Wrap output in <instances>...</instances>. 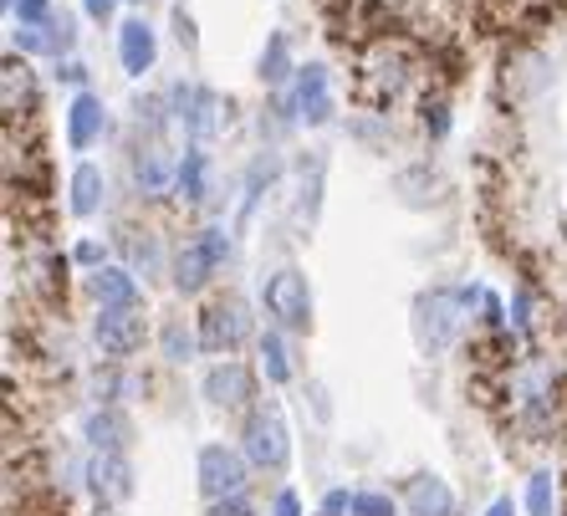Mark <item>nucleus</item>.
I'll use <instances>...</instances> for the list:
<instances>
[{"label": "nucleus", "mask_w": 567, "mask_h": 516, "mask_svg": "<svg viewBox=\"0 0 567 516\" xmlns=\"http://www.w3.org/2000/svg\"><path fill=\"white\" fill-rule=\"evenodd\" d=\"M199 246H205V251H210V261H215V266H225V261H230V236H225L220 226L199 230Z\"/></svg>", "instance_id": "obj_27"}, {"label": "nucleus", "mask_w": 567, "mask_h": 516, "mask_svg": "<svg viewBox=\"0 0 567 516\" xmlns=\"http://www.w3.org/2000/svg\"><path fill=\"white\" fill-rule=\"evenodd\" d=\"M240 451H246V461H251L256 471H271V476H281L291 465V430H287L277 404H256V410L246 414Z\"/></svg>", "instance_id": "obj_2"}, {"label": "nucleus", "mask_w": 567, "mask_h": 516, "mask_svg": "<svg viewBox=\"0 0 567 516\" xmlns=\"http://www.w3.org/2000/svg\"><path fill=\"white\" fill-rule=\"evenodd\" d=\"M205 516H256V506H251V496H230V502H215Z\"/></svg>", "instance_id": "obj_28"}, {"label": "nucleus", "mask_w": 567, "mask_h": 516, "mask_svg": "<svg viewBox=\"0 0 567 516\" xmlns=\"http://www.w3.org/2000/svg\"><path fill=\"white\" fill-rule=\"evenodd\" d=\"M271 516H302V502H297V491L281 486L277 496H271Z\"/></svg>", "instance_id": "obj_29"}, {"label": "nucleus", "mask_w": 567, "mask_h": 516, "mask_svg": "<svg viewBox=\"0 0 567 516\" xmlns=\"http://www.w3.org/2000/svg\"><path fill=\"white\" fill-rule=\"evenodd\" d=\"M256 353H261L266 384H291V379H297V363H291V348L281 332H266L261 343H256Z\"/></svg>", "instance_id": "obj_19"}, {"label": "nucleus", "mask_w": 567, "mask_h": 516, "mask_svg": "<svg viewBox=\"0 0 567 516\" xmlns=\"http://www.w3.org/2000/svg\"><path fill=\"white\" fill-rule=\"evenodd\" d=\"M93 394H97V404L118 410V399L144 394V379H133V373H118V369H97V373H93Z\"/></svg>", "instance_id": "obj_21"}, {"label": "nucleus", "mask_w": 567, "mask_h": 516, "mask_svg": "<svg viewBox=\"0 0 567 516\" xmlns=\"http://www.w3.org/2000/svg\"><path fill=\"white\" fill-rule=\"evenodd\" d=\"M205 174H210V159H205L199 148H189L185 164H179V189H185L189 205H195V199H205Z\"/></svg>", "instance_id": "obj_25"}, {"label": "nucleus", "mask_w": 567, "mask_h": 516, "mask_svg": "<svg viewBox=\"0 0 567 516\" xmlns=\"http://www.w3.org/2000/svg\"><path fill=\"white\" fill-rule=\"evenodd\" d=\"M107 195V179L97 164H78L72 169V215H97Z\"/></svg>", "instance_id": "obj_17"}, {"label": "nucleus", "mask_w": 567, "mask_h": 516, "mask_svg": "<svg viewBox=\"0 0 567 516\" xmlns=\"http://www.w3.org/2000/svg\"><path fill=\"white\" fill-rule=\"evenodd\" d=\"M205 399H210L215 410H225V414H236V410H246L256 399V373L240 363V358H220L210 373H205Z\"/></svg>", "instance_id": "obj_6"}, {"label": "nucleus", "mask_w": 567, "mask_h": 516, "mask_svg": "<svg viewBox=\"0 0 567 516\" xmlns=\"http://www.w3.org/2000/svg\"><path fill=\"white\" fill-rule=\"evenodd\" d=\"M93 338L107 358H133L144 348V318H138V307H103L93 322Z\"/></svg>", "instance_id": "obj_8"}, {"label": "nucleus", "mask_w": 567, "mask_h": 516, "mask_svg": "<svg viewBox=\"0 0 567 516\" xmlns=\"http://www.w3.org/2000/svg\"><path fill=\"white\" fill-rule=\"evenodd\" d=\"M113 6H118V0H87V16H93V21H107Z\"/></svg>", "instance_id": "obj_32"}, {"label": "nucleus", "mask_w": 567, "mask_h": 516, "mask_svg": "<svg viewBox=\"0 0 567 516\" xmlns=\"http://www.w3.org/2000/svg\"><path fill=\"white\" fill-rule=\"evenodd\" d=\"M169 107H174V118L185 123L195 138H210L215 128H220V97L210 93V87H199V82H174L169 87Z\"/></svg>", "instance_id": "obj_7"}, {"label": "nucleus", "mask_w": 567, "mask_h": 516, "mask_svg": "<svg viewBox=\"0 0 567 516\" xmlns=\"http://www.w3.org/2000/svg\"><path fill=\"white\" fill-rule=\"evenodd\" d=\"M486 516H516L512 496H502V502H491V506H486Z\"/></svg>", "instance_id": "obj_34"}, {"label": "nucleus", "mask_w": 567, "mask_h": 516, "mask_svg": "<svg viewBox=\"0 0 567 516\" xmlns=\"http://www.w3.org/2000/svg\"><path fill=\"white\" fill-rule=\"evenodd\" d=\"M471 302H486V291H475V287H435V291H424L420 302H414V338H420L424 353H445V348L461 343Z\"/></svg>", "instance_id": "obj_1"}, {"label": "nucleus", "mask_w": 567, "mask_h": 516, "mask_svg": "<svg viewBox=\"0 0 567 516\" xmlns=\"http://www.w3.org/2000/svg\"><path fill=\"white\" fill-rule=\"evenodd\" d=\"M291 72H297V66H291L287 37H281V31H271V37H266V52H261V82H266V87H281Z\"/></svg>", "instance_id": "obj_22"}, {"label": "nucleus", "mask_w": 567, "mask_h": 516, "mask_svg": "<svg viewBox=\"0 0 567 516\" xmlns=\"http://www.w3.org/2000/svg\"><path fill=\"white\" fill-rule=\"evenodd\" d=\"M527 516H557V476L553 471H537L527 481Z\"/></svg>", "instance_id": "obj_24"}, {"label": "nucleus", "mask_w": 567, "mask_h": 516, "mask_svg": "<svg viewBox=\"0 0 567 516\" xmlns=\"http://www.w3.org/2000/svg\"><path fill=\"white\" fill-rule=\"evenodd\" d=\"M87 291H93L103 307H133L138 302V281H133V271H123V266H97L93 277H87Z\"/></svg>", "instance_id": "obj_15"}, {"label": "nucleus", "mask_w": 567, "mask_h": 516, "mask_svg": "<svg viewBox=\"0 0 567 516\" xmlns=\"http://www.w3.org/2000/svg\"><path fill=\"white\" fill-rule=\"evenodd\" d=\"M353 516H399V502L389 491H353Z\"/></svg>", "instance_id": "obj_26"}, {"label": "nucleus", "mask_w": 567, "mask_h": 516, "mask_svg": "<svg viewBox=\"0 0 567 516\" xmlns=\"http://www.w3.org/2000/svg\"><path fill=\"white\" fill-rule=\"evenodd\" d=\"M103 128H107L103 103H97L93 93H78V97H72V107H66V144L82 154V148H93L97 138H103Z\"/></svg>", "instance_id": "obj_12"}, {"label": "nucleus", "mask_w": 567, "mask_h": 516, "mask_svg": "<svg viewBox=\"0 0 567 516\" xmlns=\"http://www.w3.org/2000/svg\"><path fill=\"white\" fill-rule=\"evenodd\" d=\"M174 31H179V47H189V52H195V47H199V37H195V21H189L185 11H174Z\"/></svg>", "instance_id": "obj_31"}, {"label": "nucleus", "mask_w": 567, "mask_h": 516, "mask_svg": "<svg viewBox=\"0 0 567 516\" xmlns=\"http://www.w3.org/2000/svg\"><path fill=\"white\" fill-rule=\"evenodd\" d=\"M78 261L82 266H97V261H103V251H97L93 240H82V246H78Z\"/></svg>", "instance_id": "obj_33"}, {"label": "nucleus", "mask_w": 567, "mask_h": 516, "mask_svg": "<svg viewBox=\"0 0 567 516\" xmlns=\"http://www.w3.org/2000/svg\"><path fill=\"white\" fill-rule=\"evenodd\" d=\"M87 486L97 506H123L133 496V461L128 455H93L87 461Z\"/></svg>", "instance_id": "obj_9"}, {"label": "nucleus", "mask_w": 567, "mask_h": 516, "mask_svg": "<svg viewBox=\"0 0 567 516\" xmlns=\"http://www.w3.org/2000/svg\"><path fill=\"white\" fill-rule=\"evenodd\" d=\"M158 348H164V363H189L199 348V332L174 318V322H164V332H158Z\"/></svg>", "instance_id": "obj_23"}, {"label": "nucleus", "mask_w": 567, "mask_h": 516, "mask_svg": "<svg viewBox=\"0 0 567 516\" xmlns=\"http://www.w3.org/2000/svg\"><path fill=\"white\" fill-rule=\"evenodd\" d=\"M450 128V113H445V103H424V133H445Z\"/></svg>", "instance_id": "obj_30"}, {"label": "nucleus", "mask_w": 567, "mask_h": 516, "mask_svg": "<svg viewBox=\"0 0 567 516\" xmlns=\"http://www.w3.org/2000/svg\"><path fill=\"white\" fill-rule=\"evenodd\" d=\"M261 302H266V318L277 322V328H287V332L312 328V287H307L302 271H291V266L271 271L261 281Z\"/></svg>", "instance_id": "obj_3"}, {"label": "nucleus", "mask_w": 567, "mask_h": 516, "mask_svg": "<svg viewBox=\"0 0 567 516\" xmlns=\"http://www.w3.org/2000/svg\"><path fill=\"white\" fill-rule=\"evenodd\" d=\"M251 338V312L240 297H220V302L205 307V318H199V348L205 353H236L240 343Z\"/></svg>", "instance_id": "obj_5"}, {"label": "nucleus", "mask_w": 567, "mask_h": 516, "mask_svg": "<svg viewBox=\"0 0 567 516\" xmlns=\"http://www.w3.org/2000/svg\"><path fill=\"white\" fill-rule=\"evenodd\" d=\"M297 118L302 123H328L332 118V87H328V66H302L297 72Z\"/></svg>", "instance_id": "obj_11"}, {"label": "nucleus", "mask_w": 567, "mask_h": 516, "mask_svg": "<svg viewBox=\"0 0 567 516\" xmlns=\"http://www.w3.org/2000/svg\"><path fill=\"white\" fill-rule=\"evenodd\" d=\"M82 440H87L97 455H128L133 420L123 410H107V404H97V410L82 420Z\"/></svg>", "instance_id": "obj_10"}, {"label": "nucleus", "mask_w": 567, "mask_h": 516, "mask_svg": "<svg viewBox=\"0 0 567 516\" xmlns=\"http://www.w3.org/2000/svg\"><path fill=\"white\" fill-rule=\"evenodd\" d=\"M118 56H123V66H128L133 78H144L148 66H154L158 41H154V27H148L144 16L123 21V31H118Z\"/></svg>", "instance_id": "obj_13"}, {"label": "nucleus", "mask_w": 567, "mask_h": 516, "mask_svg": "<svg viewBox=\"0 0 567 516\" xmlns=\"http://www.w3.org/2000/svg\"><path fill=\"white\" fill-rule=\"evenodd\" d=\"M246 451H230V445H220V440H210V445H199L195 455V476H199V496L205 502H230V496H246Z\"/></svg>", "instance_id": "obj_4"}, {"label": "nucleus", "mask_w": 567, "mask_h": 516, "mask_svg": "<svg viewBox=\"0 0 567 516\" xmlns=\"http://www.w3.org/2000/svg\"><path fill=\"white\" fill-rule=\"evenodd\" d=\"M404 512L410 516H455V491L440 476H414L404 486Z\"/></svg>", "instance_id": "obj_14"}, {"label": "nucleus", "mask_w": 567, "mask_h": 516, "mask_svg": "<svg viewBox=\"0 0 567 516\" xmlns=\"http://www.w3.org/2000/svg\"><path fill=\"white\" fill-rule=\"evenodd\" d=\"M210 271H220V266L210 261V251H205V246H199V236H195L185 251H179V261H174V287L185 291V297H195V291L210 281Z\"/></svg>", "instance_id": "obj_16"}, {"label": "nucleus", "mask_w": 567, "mask_h": 516, "mask_svg": "<svg viewBox=\"0 0 567 516\" xmlns=\"http://www.w3.org/2000/svg\"><path fill=\"white\" fill-rule=\"evenodd\" d=\"M363 72H369L363 82H369L379 97H394L399 87H404V56H394V52H373Z\"/></svg>", "instance_id": "obj_20"}, {"label": "nucleus", "mask_w": 567, "mask_h": 516, "mask_svg": "<svg viewBox=\"0 0 567 516\" xmlns=\"http://www.w3.org/2000/svg\"><path fill=\"white\" fill-rule=\"evenodd\" d=\"M169 174H179V169H169V154H164L158 144H148V148H138V154H133V179H138V189H144V195H164Z\"/></svg>", "instance_id": "obj_18"}]
</instances>
